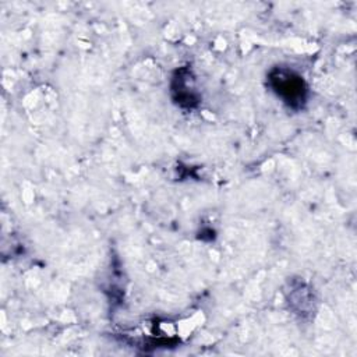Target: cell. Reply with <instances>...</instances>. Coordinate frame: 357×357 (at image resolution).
Listing matches in <instances>:
<instances>
[{"label":"cell","mask_w":357,"mask_h":357,"mask_svg":"<svg viewBox=\"0 0 357 357\" xmlns=\"http://www.w3.org/2000/svg\"><path fill=\"white\" fill-rule=\"evenodd\" d=\"M272 81L276 93L290 106H300L304 102L305 86L298 75L287 71H278V74L272 77Z\"/></svg>","instance_id":"obj_1"}]
</instances>
